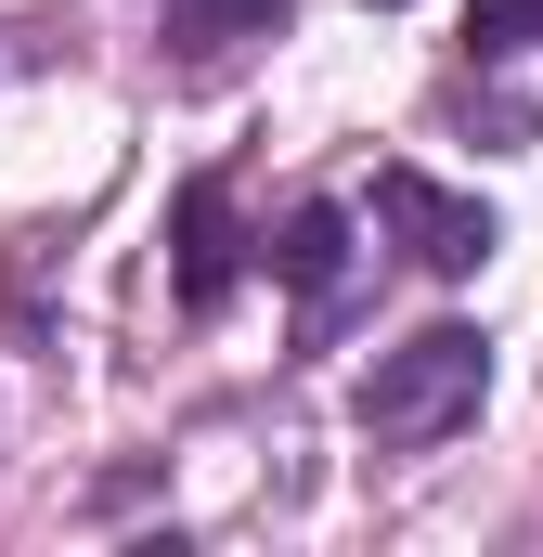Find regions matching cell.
<instances>
[{"instance_id": "cell-1", "label": "cell", "mask_w": 543, "mask_h": 557, "mask_svg": "<svg viewBox=\"0 0 543 557\" xmlns=\"http://www.w3.org/2000/svg\"><path fill=\"white\" fill-rule=\"evenodd\" d=\"M479 389H492V337H479V324H427L402 350H376V376H363V441L427 454V441H453V428L479 416Z\"/></svg>"}, {"instance_id": "cell-2", "label": "cell", "mask_w": 543, "mask_h": 557, "mask_svg": "<svg viewBox=\"0 0 543 557\" xmlns=\"http://www.w3.org/2000/svg\"><path fill=\"white\" fill-rule=\"evenodd\" d=\"M376 221L414 247V273H440V285H466L492 260V208L479 195H440L427 169H376Z\"/></svg>"}, {"instance_id": "cell-3", "label": "cell", "mask_w": 543, "mask_h": 557, "mask_svg": "<svg viewBox=\"0 0 543 557\" xmlns=\"http://www.w3.org/2000/svg\"><path fill=\"white\" fill-rule=\"evenodd\" d=\"M233 285H247L233 195H220V182H181V195H168V298H181V311H220Z\"/></svg>"}, {"instance_id": "cell-4", "label": "cell", "mask_w": 543, "mask_h": 557, "mask_svg": "<svg viewBox=\"0 0 543 557\" xmlns=\"http://www.w3.org/2000/svg\"><path fill=\"white\" fill-rule=\"evenodd\" d=\"M272 273L298 285V298H324V285L350 273V208H324V195H311V208H285V234H272Z\"/></svg>"}, {"instance_id": "cell-5", "label": "cell", "mask_w": 543, "mask_h": 557, "mask_svg": "<svg viewBox=\"0 0 543 557\" xmlns=\"http://www.w3.org/2000/svg\"><path fill=\"white\" fill-rule=\"evenodd\" d=\"M272 26H285V0H168V39H194V52H233Z\"/></svg>"}, {"instance_id": "cell-6", "label": "cell", "mask_w": 543, "mask_h": 557, "mask_svg": "<svg viewBox=\"0 0 543 557\" xmlns=\"http://www.w3.org/2000/svg\"><path fill=\"white\" fill-rule=\"evenodd\" d=\"M466 39H479V52H531V39H543V0H466Z\"/></svg>"}, {"instance_id": "cell-7", "label": "cell", "mask_w": 543, "mask_h": 557, "mask_svg": "<svg viewBox=\"0 0 543 557\" xmlns=\"http://www.w3.org/2000/svg\"><path fill=\"white\" fill-rule=\"evenodd\" d=\"M376 13H389V0H376Z\"/></svg>"}]
</instances>
